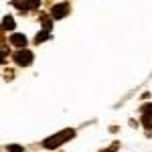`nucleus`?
Segmentation results:
<instances>
[{"label":"nucleus","mask_w":152,"mask_h":152,"mask_svg":"<svg viewBox=\"0 0 152 152\" xmlns=\"http://www.w3.org/2000/svg\"><path fill=\"white\" fill-rule=\"evenodd\" d=\"M53 16H47V14H41V23H43V28L51 33V28H53V20H51Z\"/></svg>","instance_id":"6"},{"label":"nucleus","mask_w":152,"mask_h":152,"mask_svg":"<svg viewBox=\"0 0 152 152\" xmlns=\"http://www.w3.org/2000/svg\"><path fill=\"white\" fill-rule=\"evenodd\" d=\"M2 28H4V31H12V28H14V18H12V16H4V18H2Z\"/></svg>","instance_id":"7"},{"label":"nucleus","mask_w":152,"mask_h":152,"mask_svg":"<svg viewBox=\"0 0 152 152\" xmlns=\"http://www.w3.org/2000/svg\"><path fill=\"white\" fill-rule=\"evenodd\" d=\"M6 150H8V152H23V146H18V144H10Z\"/></svg>","instance_id":"11"},{"label":"nucleus","mask_w":152,"mask_h":152,"mask_svg":"<svg viewBox=\"0 0 152 152\" xmlns=\"http://www.w3.org/2000/svg\"><path fill=\"white\" fill-rule=\"evenodd\" d=\"M67 14H69V4H55L51 8V16L53 18H63Z\"/></svg>","instance_id":"3"},{"label":"nucleus","mask_w":152,"mask_h":152,"mask_svg":"<svg viewBox=\"0 0 152 152\" xmlns=\"http://www.w3.org/2000/svg\"><path fill=\"white\" fill-rule=\"evenodd\" d=\"M6 55H8L6 51H0V63H4V61H6Z\"/></svg>","instance_id":"13"},{"label":"nucleus","mask_w":152,"mask_h":152,"mask_svg":"<svg viewBox=\"0 0 152 152\" xmlns=\"http://www.w3.org/2000/svg\"><path fill=\"white\" fill-rule=\"evenodd\" d=\"M12 4H14V6H16V8H18L20 12L31 10V8H28V4H26V0H12Z\"/></svg>","instance_id":"8"},{"label":"nucleus","mask_w":152,"mask_h":152,"mask_svg":"<svg viewBox=\"0 0 152 152\" xmlns=\"http://www.w3.org/2000/svg\"><path fill=\"white\" fill-rule=\"evenodd\" d=\"M12 75H14V73H12L10 69H8V71H6V73H4V77H6V79H12Z\"/></svg>","instance_id":"14"},{"label":"nucleus","mask_w":152,"mask_h":152,"mask_svg":"<svg viewBox=\"0 0 152 152\" xmlns=\"http://www.w3.org/2000/svg\"><path fill=\"white\" fill-rule=\"evenodd\" d=\"M49 35H51V33L43 28L41 33H37V37H35V43H37V45H39V43H43V41H47V39H49Z\"/></svg>","instance_id":"9"},{"label":"nucleus","mask_w":152,"mask_h":152,"mask_svg":"<svg viewBox=\"0 0 152 152\" xmlns=\"http://www.w3.org/2000/svg\"><path fill=\"white\" fill-rule=\"evenodd\" d=\"M116 150H118V142H114L110 148H105V150H102V152H116Z\"/></svg>","instance_id":"12"},{"label":"nucleus","mask_w":152,"mask_h":152,"mask_svg":"<svg viewBox=\"0 0 152 152\" xmlns=\"http://www.w3.org/2000/svg\"><path fill=\"white\" fill-rule=\"evenodd\" d=\"M26 4H28V8H31V10H35V8H39L41 0H26Z\"/></svg>","instance_id":"10"},{"label":"nucleus","mask_w":152,"mask_h":152,"mask_svg":"<svg viewBox=\"0 0 152 152\" xmlns=\"http://www.w3.org/2000/svg\"><path fill=\"white\" fill-rule=\"evenodd\" d=\"M71 138H75V130H61L59 134H55V136H49L47 140L43 142V146L45 148H49V150H53V148H59L61 144H65L67 140H71Z\"/></svg>","instance_id":"1"},{"label":"nucleus","mask_w":152,"mask_h":152,"mask_svg":"<svg viewBox=\"0 0 152 152\" xmlns=\"http://www.w3.org/2000/svg\"><path fill=\"white\" fill-rule=\"evenodd\" d=\"M10 43L14 45V47H18V49H24V47H26V37L14 33V35L10 37Z\"/></svg>","instance_id":"5"},{"label":"nucleus","mask_w":152,"mask_h":152,"mask_svg":"<svg viewBox=\"0 0 152 152\" xmlns=\"http://www.w3.org/2000/svg\"><path fill=\"white\" fill-rule=\"evenodd\" d=\"M142 124L152 130V105H142Z\"/></svg>","instance_id":"4"},{"label":"nucleus","mask_w":152,"mask_h":152,"mask_svg":"<svg viewBox=\"0 0 152 152\" xmlns=\"http://www.w3.org/2000/svg\"><path fill=\"white\" fill-rule=\"evenodd\" d=\"M14 61H16V65H20V67H28V65L33 63V53L26 51V49H20V51L14 53Z\"/></svg>","instance_id":"2"}]
</instances>
